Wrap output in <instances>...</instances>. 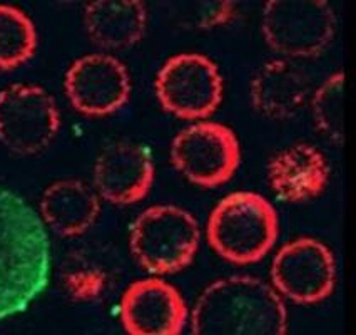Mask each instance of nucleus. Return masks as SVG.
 Instances as JSON below:
<instances>
[{"instance_id":"nucleus-8","label":"nucleus","mask_w":356,"mask_h":335,"mask_svg":"<svg viewBox=\"0 0 356 335\" xmlns=\"http://www.w3.org/2000/svg\"><path fill=\"white\" fill-rule=\"evenodd\" d=\"M59 109L39 86L12 84L0 91V143L17 155L40 153L56 138Z\"/></svg>"},{"instance_id":"nucleus-12","label":"nucleus","mask_w":356,"mask_h":335,"mask_svg":"<svg viewBox=\"0 0 356 335\" xmlns=\"http://www.w3.org/2000/svg\"><path fill=\"white\" fill-rule=\"evenodd\" d=\"M154 164L146 148L131 141L113 143L102 150L94 168V185L114 205L138 203L151 189Z\"/></svg>"},{"instance_id":"nucleus-18","label":"nucleus","mask_w":356,"mask_h":335,"mask_svg":"<svg viewBox=\"0 0 356 335\" xmlns=\"http://www.w3.org/2000/svg\"><path fill=\"white\" fill-rule=\"evenodd\" d=\"M313 118L326 138L338 146L345 143V72L330 76L314 93Z\"/></svg>"},{"instance_id":"nucleus-19","label":"nucleus","mask_w":356,"mask_h":335,"mask_svg":"<svg viewBox=\"0 0 356 335\" xmlns=\"http://www.w3.org/2000/svg\"><path fill=\"white\" fill-rule=\"evenodd\" d=\"M201 7L197 24L201 27H214L225 24L233 15V3L231 2H206Z\"/></svg>"},{"instance_id":"nucleus-7","label":"nucleus","mask_w":356,"mask_h":335,"mask_svg":"<svg viewBox=\"0 0 356 335\" xmlns=\"http://www.w3.org/2000/svg\"><path fill=\"white\" fill-rule=\"evenodd\" d=\"M171 159L181 175L204 188L233 178L241 161V148L233 130L219 123H200L174 138Z\"/></svg>"},{"instance_id":"nucleus-5","label":"nucleus","mask_w":356,"mask_h":335,"mask_svg":"<svg viewBox=\"0 0 356 335\" xmlns=\"http://www.w3.org/2000/svg\"><path fill=\"white\" fill-rule=\"evenodd\" d=\"M337 17L325 0H270L263 10V34L271 51L286 57H313L328 47Z\"/></svg>"},{"instance_id":"nucleus-3","label":"nucleus","mask_w":356,"mask_h":335,"mask_svg":"<svg viewBox=\"0 0 356 335\" xmlns=\"http://www.w3.org/2000/svg\"><path fill=\"white\" fill-rule=\"evenodd\" d=\"M280 235L278 213L252 192L227 194L209 215L206 237L216 254L234 265L263 260Z\"/></svg>"},{"instance_id":"nucleus-10","label":"nucleus","mask_w":356,"mask_h":335,"mask_svg":"<svg viewBox=\"0 0 356 335\" xmlns=\"http://www.w3.org/2000/svg\"><path fill=\"white\" fill-rule=\"evenodd\" d=\"M65 93L79 113L86 116L113 114L131 96L126 65L113 56L90 54L77 59L65 74Z\"/></svg>"},{"instance_id":"nucleus-6","label":"nucleus","mask_w":356,"mask_h":335,"mask_svg":"<svg viewBox=\"0 0 356 335\" xmlns=\"http://www.w3.org/2000/svg\"><path fill=\"white\" fill-rule=\"evenodd\" d=\"M156 93L168 113L181 119H204L222 99V79L218 65L201 54H179L161 68Z\"/></svg>"},{"instance_id":"nucleus-16","label":"nucleus","mask_w":356,"mask_h":335,"mask_svg":"<svg viewBox=\"0 0 356 335\" xmlns=\"http://www.w3.org/2000/svg\"><path fill=\"white\" fill-rule=\"evenodd\" d=\"M87 34L106 49H126L143 39L146 6L139 0H96L86 7Z\"/></svg>"},{"instance_id":"nucleus-9","label":"nucleus","mask_w":356,"mask_h":335,"mask_svg":"<svg viewBox=\"0 0 356 335\" xmlns=\"http://www.w3.org/2000/svg\"><path fill=\"white\" fill-rule=\"evenodd\" d=\"M271 280L276 290L295 304H318L333 293L337 262L325 243L298 238L281 247L273 258Z\"/></svg>"},{"instance_id":"nucleus-15","label":"nucleus","mask_w":356,"mask_h":335,"mask_svg":"<svg viewBox=\"0 0 356 335\" xmlns=\"http://www.w3.org/2000/svg\"><path fill=\"white\" fill-rule=\"evenodd\" d=\"M101 212L96 192L79 180L49 186L40 200L42 221L60 237H77L92 226Z\"/></svg>"},{"instance_id":"nucleus-14","label":"nucleus","mask_w":356,"mask_h":335,"mask_svg":"<svg viewBox=\"0 0 356 335\" xmlns=\"http://www.w3.org/2000/svg\"><path fill=\"white\" fill-rule=\"evenodd\" d=\"M308 76L293 62L278 59L264 64L251 84L252 104L271 119L295 116L308 99Z\"/></svg>"},{"instance_id":"nucleus-13","label":"nucleus","mask_w":356,"mask_h":335,"mask_svg":"<svg viewBox=\"0 0 356 335\" xmlns=\"http://www.w3.org/2000/svg\"><path fill=\"white\" fill-rule=\"evenodd\" d=\"M330 168L323 153L306 143H298L275 156L268 164V181L281 201L301 203L325 192Z\"/></svg>"},{"instance_id":"nucleus-2","label":"nucleus","mask_w":356,"mask_h":335,"mask_svg":"<svg viewBox=\"0 0 356 335\" xmlns=\"http://www.w3.org/2000/svg\"><path fill=\"white\" fill-rule=\"evenodd\" d=\"M196 335H284L288 312L281 297L263 280L229 276L204 288L194 305Z\"/></svg>"},{"instance_id":"nucleus-4","label":"nucleus","mask_w":356,"mask_h":335,"mask_svg":"<svg viewBox=\"0 0 356 335\" xmlns=\"http://www.w3.org/2000/svg\"><path fill=\"white\" fill-rule=\"evenodd\" d=\"M201 242L196 218L174 205H157L136 218L131 250L149 274L168 275L193 262Z\"/></svg>"},{"instance_id":"nucleus-11","label":"nucleus","mask_w":356,"mask_h":335,"mask_svg":"<svg viewBox=\"0 0 356 335\" xmlns=\"http://www.w3.org/2000/svg\"><path fill=\"white\" fill-rule=\"evenodd\" d=\"M121 320L131 335H177L188 320V305L176 287L152 276L124 292Z\"/></svg>"},{"instance_id":"nucleus-1","label":"nucleus","mask_w":356,"mask_h":335,"mask_svg":"<svg viewBox=\"0 0 356 335\" xmlns=\"http://www.w3.org/2000/svg\"><path fill=\"white\" fill-rule=\"evenodd\" d=\"M51 279V242L42 218L0 188V320L26 312Z\"/></svg>"},{"instance_id":"nucleus-17","label":"nucleus","mask_w":356,"mask_h":335,"mask_svg":"<svg viewBox=\"0 0 356 335\" xmlns=\"http://www.w3.org/2000/svg\"><path fill=\"white\" fill-rule=\"evenodd\" d=\"M37 32L17 7L0 6V69L19 68L34 56Z\"/></svg>"}]
</instances>
